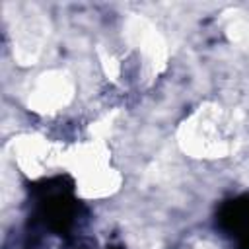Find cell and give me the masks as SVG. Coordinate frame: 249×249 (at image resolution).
Listing matches in <instances>:
<instances>
[{"mask_svg": "<svg viewBox=\"0 0 249 249\" xmlns=\"http://www.w3.org/2000/svg\"><path fill=\"white\" fill-rule=\"evenodd\" d=\"M218 228L235 239L237 249H249V195L226 200L216 214Z\"/></svg>", "mask_w": 249, "mask_h": 249, "instance_id": "cell-1", "label": "cell"}, {"mask_svg": "<svg viewBox=\"0 0 249 249\" xmlns=\"http://www.w3.org/2000/svg\"><path fill=\"white\" fill-rule=\"evenodd\" d=\"M37 202H39L37 216L51 231L58 235H64L70 231L78 214V202L72 198L70 193L43 196V198H37Z\"/></svg>", "mask_w": 249, "mask_h": 249, "instance_id": "cell-2", "label": "cell"}, {"mask_svg": "<svg viewBox=\"0 0 249 249\" xmlns=\"http://www.w3.org/2000/svg\"><path fill=\"white\" fill-rule=\"evenodd\" d=\"M109 249H123V247H109Z\"/></svg>", "mask_w": 249, "mask_h": 249, "instance_id": "cell-3", "label": "cell"}]
</instances>
